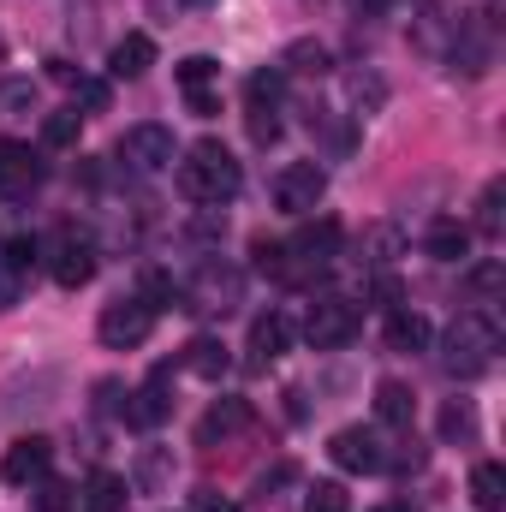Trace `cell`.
Segmentation results:
<instances>
[{
	"label": "cell",
	"mask_w": 506,
	"mask_h": 512,
	"mask_svg": "<svg viewBox=\"0 0 506 512\" xmlns=\"http://www.w3.org/2000/svg\"><path fill=\"white\" fill-rule=\"evenodd\" d=\"M239 185H245V173H239V161H233L215 137H203V143L185 149V161H179V197H185V203L221 209V203L239 197Z\"/></svg>",
	"instance_id": "1"
},
{
	"label": "cell",
	"mask_w": 506,
	"mask_h": 512,
	"mask_svg": "<svg viewBox=\"0 0 506 512\" xmlns=\"http://www.w3.org/2000/svg\"><path fill=\"white\" fill-rule=\"evenodd\" d=\"M495 352H501V328H495L489 310H465V316L447 328V340H441V364H447V376H459V382L483 376V370L495 364Z\"/></svg>",
	"instance_id": "2"
},
{
	"label": "cell",
	"mask_w": 506,
	"mask_h": 512,
	"mask_svg": "<svg viewBox=\"0 0 506 512\" xmlns=\"http://www.w3.org/2000/svg\"><path fill=\"white\" fill-rule=\"evenodd\" d=\"M239 298H245V274H239L233 262H221V256H203V262H197V274H191V280H185V292H179V310L227 316V310H239Z\"/></svg>",
	"instance_id": "3"
},
{
	"label": "cell",
	"mask_w": 506,
	"mask_h": 512,
	"mask_svg": "<svg viewBox=\"0 0 506 512\" xmlns=\"http://www.w3.org/2000/svg\"><path fill=\"white\" fill-rule=\"evenodd\" d=\"M358 328H364V310H358L352 298H340V292L316 298L310 316H304V340H310L316 352H340V346H352Z\"/></svg>",
	"instance_id": "4"
},
{
	"label": "cell",
	"mask_w": 506,
	"mask_h": 512,
	"mask_svg": "<svg viewBox=\"0 0 506 512\" xmlns=\"http://www.w3.org/2000/svg\"><path fill=\"white\" fill-rule=\"evenodd\" d=\"M322 197H328V173H322L316 161H292V167L274 173V209H280V215L304 221V215H316Z\"/></svg>",
	"instance_id": "5"
},
{
	"label": "cell",
	"mask_w": 506,
	"mask_h": 512,
	"mask_svg": "<svg viewBox=\"0 0 506 512\" xmlns=\"http://www.w3.org/2000/svg\"><path fill=\"white\" fill-rule=\"evenodd\" d=\"M120 161H126L131 173H161V167H173V161H179L173 126H161V120L131 126L126 137H120Z\"/></svg>",
	"instance_id": "6"
},
{
	"label": "cell",
	"mask_w": 506,
	"mask_h": 512,
	"mask_svg": "<svg viewBox=\"0 0 506 512\" xmlns=\"http://www.w3.org/2000/svg\"><path fill=\"white\" fill-rule=\"evenodd\" d=\"M286 251V280H298V274H322L334 256H340V221H310L292 245H280Z\"/></svg>",
	"instance_id": "7"
},
{
	"label": "cell",
	"mask_w": 506,
	"mask_h": 512,
	"mask_svg": "<svg viewBox=\"0 0 506 512\" xmlns=\"http://www.w3.org/2000/svg\"><path fill=\"white\" fill-rule=\"evenodd\" d=\"M149 328H155V310H149L143 298H120V304H108L102 322H96V334H102L108 352H137V346L149 340Z\"/></svg>",
	"instance_id": "8"
},
{
	"label": "cell",
	"mask_w": 506,
	"mask_h": 512,
	"mask_svg": "<svg viewBox=\"0 0 506 512\" xmlns=\"http://www.w3.org/2000/svg\"><path fill=\"white\" fill-rule=\"evenodd\" d=\"M48 274H54L66 292L90 286V280H96V245H90L84 233L60 227V233H54V245H48Z\"/></svg>",
	"instance_id": "9"
},
{
	"label": "cell",
	"mask_w": 506,
	"mask_h": 512,
	"mask_svg": "<svg viewBox=\"0 0 506 512\" xmlns=\"http://www.w3.org/2000/svg\"><path fill=\"white\" fill-rule=\"evenodd\" d=\"M328 459H334L340 471H352V477H381V471H387V447H381L376 429H340V435L328 441Z\"/></svg>",
	"instance_id": "10"
},
{
	"label": "cell",
	"mask_w": 506,
	"mask_h": 512,
	"mask_svg": "<svg viewBox=\"0 0 506 512\" xmlns=\"http://www.w3.org/2000/svg\"><path fill=\"white\" fill-rule=\"evenodd\" d=\"M167 417H173V364H161L137 393H126V423L131 429H161Z\"/></svg>",
	"instance_id": "11"
},
{
	"label": "cell",
	"mask_w": 506,
	"mask_h": 512,
	"mask_svg": "<svg viewBox=\"0 0 506 512\" xmlns=\"http://www.w3.org/2000/svg\"><path fill=\"white\" fill-rule=\"evenodd\" d=\"M48 459H54V441H48V435H18V441L6 447L0 477H6L12 489H30L36 477H48Z\"/></svg>",
	"instance_id": "12"
},
{
	"label": "cell",
	"mask_w": 506,
	"mask_h": 512,
	"mask_svg": "<svg viewBox=\"0 0 506 512\" xmlns=\"http://www.w3.org/2000/svg\"><path fill=\"white\" fill-rule=\"evenodd\" d=\"M42 185V155L30 143L0 137V197H30Z\"/></svg>",
	"instance_id": "13"
},
{
	"label": "cell",
	"mask_w": 506,
	"mask_h": 512,
	"mask_svg": "<svg viewBox=\"0 0 506 512\" xmlns=\"http://www.w3.org/2000/svg\"><path fill=\"white\" fill-rule=\"evenodd\" d=\"M256 423L251 399H215L209 411H203V423H197V447H227L233 435H245Z\"/></svg>",
	"instance_id": "14"
},
{
	"label": "cell",
	"mask_w": 506,
	"mask_h": 512,
	"mask_svg": "<svg viewBox=\"0 0 506 512\" xmlns=\"http://www.w3.org/2000/svg\"><path fill=\"white\" fill-rule=\"evenodd\" d=\"M286 346H292V316L286 310H262L251 322V364L268 370L274 358H286Z\"/></svg>",
	"instance_id": "15"
},
{
	"label": "cell",
	"mask_w": 506,
	"mask_h": 512,
	"mask_svg": "<svg viewBox=\"0 0 506 512\" xmlns=\"http://www.w3.org/2000/svg\"><path fill=\"white\" fill-rule=\"evenodd\" d=\"M423 251L435 256V262H465V256H471V227L453 221V215H441V221H429Z\"/></svg>",
	"instance_id": "16"
},
{
	"label": "cell",
	"mask_w": 506,
	"mask_h": 512,
	"mask_svg": "<svg viewBox=\"0 0 506 512\" xmlns=\"http://www.w3.org/2000/svg\"><path fill=\"white\" fill-rule=\"evenodd\" d=\"M155 66V42L143 36V30H131V36H120L114 48H108V72L114 78H143Z\"/></svg>",
	"instance_id": "17"
},
{
	"label": "cell",
	"mask_w": 506,
	"mask_h": 512,
	"mask_svg": "<svg viewBox=\"0 0 506 512\" xmlns=\"http://www.w3.org/2000/svg\"><path fill=\"white\" fill-rule=\"evenodd\" d=\"M387 346L393 352H429V316L423 310H387Z\"/></svg>",
	"instance_id": "18"
},
{
	"label": "cell",
	"mask_w": 506,
	"mask_h": 512,
	"mask_svg": "<svg viewBox=\"0 0 506 512\" xmlns=\"http://www.w3.org/2000/svg\"><path fill=\"white\" fill-rule=\"evenodd\" d=\"M191 376H203V382H221L227 370H233V358H227V346L215 340V334H197L191 346H185V358H179Z\"/></svg>",
	"instance_id": "19"
},
{
	"label": "cell",
	"mask_w": 506,
	"mask_h": 512,
	"mask_svg": "<svg viewBox=\"0 0 506 512\" xmlns=\"http://www.w3.org/2000/svg\"><path fill=\"white\" fill-rule=\"evenodd\" d=\"M399 251H405V233H399L393 221H376V227L358 233V262H364V268H387Z\"/></svg>",
	"instance_id": "20"
},
{
	"label": "cell",
	"mask_w": 506,
	"mask_h": 512,
	"mask_svg": "<svg viewBox=\"0 0 506 512\" xmlns=\"http://www.w3.org/2000/svg\"><path fill=\"white\" fill-rule=\"evenodd\" d=\"M376 417L387 423V429H411V417H417L411 387H405V382H381L376 387Z\"/></svg>",
	"instance_id": "21"
},
{
	"label": "cell",
	"mask_w": 506,
	"mask_h": 512,
	"mask_svg": "<svg viewBox=\"0 0 506 512\" xmlns=\"http://www.w3.org/2000/svg\"><path fill=\"white\" fill-rule=\"evenodd\" d=\"M471 501H477V512H501L506 507V471L495 465V459H483V465L471 471Z\"/></svg>",
	"instance_id": "22"
},
{
	"label": "cell",
	"mask_w": 506,
	"mask_h": 512,
	"mask_svg": "<svg viewBox=\"0 0 506 512\" xmlns=\"http://www.w3.org/2000/svg\"><path fill=\"white\" fill-rule=\"evenodd\" d=\"M328 66H334V54H328L322 42H310V36H304V42H292V48H286V60H280V72H298V78H322Z\"/></svg>",
	"instance_id": "23"
},
{
	"label": "cell",
	"mask_w": 506,
	"mask_h": 512,
	"mask_svg": "<svg viewBox=\"0 0 506 512\" xmlns=\"http://www.w3.org/2000/svg\"><path fill=\"white\" fill-rule=\"evenodd\" d=\"M179 292H185V286H179L167 268H143V280H137V298H143L149 310H173V304H179Z\"/></svg>",
	"instance_id": "24"
},
{
	"label": "cell",
	"mask_w": 506,
	"mask_h": 512,
	"mask_svg": "<svg viewBox=\"0 0 506 512\" xmlns=\"http://www.w3.org/2000/svg\"><path fill=\"white\" fill-rule=\"evenodd\" d=\"M126 477L120 471H96L90 477V512H126Z\"/></svg>",
	"instance_id": "25"
},
{
	"label": "cell",
	"mask_w": 506,
	"mask_h": 512,
	"mask_svg": "<svg viewBox=\"0 0 506 512\" xmlns=\"http://www.w3.org/2000/svg\"><path fill=\"white\" fill-rule=\"evenodd\" d=\"M245 96H251V108L274 114V108H280V96H286V72H280V66H268V72H251Z\"/></svg>",
	"instance_id": "26"
},
{
	"label": "cell",
	"mask_w": 506,
	"mask_h": 512,
	"mask_svg": "<svg viewBox=\"0 0 506 512\" xmlns=\"http://www.w3.org/2000/svg\"><path fill=\"white\" fill-rule=\"evenodd\" d=\"M477 435V411L465 399H447L441 405V441H471Z\"/></svg>",
	"instance_id": "27"
},
{
	"label": "cell",
	"mask_w": 506,
	"mask_h": 512,
	"mask_svg": "<svg viewBox=\"0 0 506 512\" xmlns=\"http://www.w3.org/2000/svg\"><path fill=\"white\" fill-rule=\"evenodd\" d=\"M78 507V489L60 483V477H36V512H72Z\"/></svg>",
	"instance_id": "28"
},
{
	"label": "cell",
	"mask_w": 506,
	"mask_h": 512,
	"mask_svg": "<svg viewBox=\"0 0 506 512\" xmlns=\"http://www.w3.org/2000/svg\"><path fill=\"white\" fill-rule=\"evenodd\" d=\"M78 131H84V114H78V108H60V114H48V120H42V137H48L54 149H72V143H78Z\"/></svg>",
	"instance_id": "29"
},
{
	"label": "cell",
	"mask_w": 506,
	"mask_h": 512,
	"mask_svg": "<svg viewBox=\"0 0 506 512\" xmlns=\"http://www.w3.org/2000/svg\"><path fill=\"white\" fill-rule=\"evenodd\" d=\"M304 512H352L346 483H316V489H304Z\"/></svg>",
	"instance_id": "30"
},
{
	"label": "cell",
	"mask_w": 506,
	"mask_h": 512,
	"mask_svg": "<svg viewBox=\"0 0 506 512\" xmlns=\"http://www.w3.org/2000/svg\"><path fill=\"white\" fill-rule=\"evenodd\" d=\"M501 203H506V185L495 179V185L483 191V203H477V233H489V239H501Z\"/></svg>",
	"instance_id": "31"
},
{
	"label": "cell",
	"mask_w": 506,
	"mask_h": 512,
	"mask_svg": "<svg viewBox=\"0 0 506 512\" xmlns=\"http://www.w3.org/2000/svg\"><path fill=\"white\" fill-rule=\"evenodd\" d=\"M72 96H78V108H84V114H108V102H114V90H108L102 78H84V72H78Z\"/></svg>",
	"instance_id": "32"
},
{
	"label": "cell",
	"mask_w": 506,
	"mask_h": 512,
	"mask_svg": "<svg viewBox=\"0 0 506 512\" xmlns=\"http://www.w3.org/2000/svg\"><path fill=\"white\" fill-rule=\"evenodd\" d=\"M24 108H36V84H30V78L0 84V120H12V114H24Z\"/></svg>",
	"instance_id": "33"
},
{
	"label": "cell",
	"mask_w": 506,
	"mask_h": 512,
	"mask_svg": "<svg viewBox=\"0 0 506 512\" xmlns=\"http://www.w3.org/2000/svg\"><path fill=\"white\" fill-rule=\"evenodd\" d=\"M215 72H221V66H215L209 54H191V60H179V84H185V90H203Z\"/></svg>",
	"instance_id": "34"
},
{
	"label": "cell",
	"mask_w": 506,
	"mask_h": 512,
	"mask_svg": "<svg viewBox=\"0 0 506 512\" xmlns=\"http://www.w3.org/2000/svg\"><path fill=\"white\" fill-rule=\"evenodd\" d=\"M24 292H30V274H18L12 262H0V310L24 304Z\"/></svg>",
	"instance_id": "35"
},
{
	"label": "cell",
	"mask_w": 506,
	"mask_h": 512,
	"mask_svg": "<svg viewBox=\"0 0 506 512\" xmlns=\"http://www.w3.org/2000/svg\"><path fill=\"white\" fill-rule=\"evenodd\" d=\"M501 286H506V268H501V262H477V268H471V292H477V298H495Z\"/></svg>",
	"instance_id": "36"
},
{
	"label": "cell",
	"mask_w": 506,
	"mask_h": 512,
	"mask_svg": "<svg viewBox=\"0 0 506 512\" xmlns=\"http://www.w3.org/2000/svg\"><path fill=\"white\" fill-rule=\"evenodd\" d=\"M36 256H42V245H36V239H24V233H18V239H6V256H0V262H12V268H18V274H30V268H36Z\"/></svg>",
	"instance_id": "37"
},
{
	"label": "cell",
	"mask_w": 506,
	"mask_h": 512,
	"mask_svg": "<svg viewBox=\"0 0 506 512\" xmlns=\"http://www.w3.org/2000/svg\"><path fill=\"white\" fill-rule=\"evenodd\" d=\"M352 102H358V114H376L381 108V78H364V72H358V78H352Z\"/></svg>",
	"instance_id": "38"
},
{
	"label": "cell",
	"mask_w": 506,
	"mask_h": 512,
	"mask_svg": "<svg viewBox=\"0 0 506 512\" xmlns=\"http://www.w3.org/2000/svg\"><path fill=\"white\" fill-rule=\"evenodd\" d=\"M161 477H167V459H161V453H143V465H137V489H143V495H155V489H161Z\"/></svg>",
	"instance_id": "39"
},
{
	"label": "cell",
	"mask_w": 506,
	"mask_h": 512,
	"mask_svg": "<svg viewBox=\"0 0 506 512\" xmlns=\"http://www.w3.org/2000/svg\"><path fill=\"white\" fill-rule=\"evenodd\" d=\"M191 512H239V507H233L227 495H215V489H197V495H191Z\"/></svg>",
	"instance_id": "40"
},
{
	"label": "cell",
	"mask_w": 506,
	"mask_h": 512,
	"mask_svg": "<svg viewBox=\"0 0 506 512\" xmlns=\"http://www.w3.org/2000/svg\"><path fill=\"white\" fill-rule=\"evenodd\" d=\"M215 108H221V102H215V96H209V90H191V114H203V120H209V114H215Z\"/></svg>",
	"instance_id": "41"
},
{
	"label": "cell",
	"mask_w": 506,
	"mask_h": 512,
	"mask_svg": "<svg viewBox=\"0 0 506 512\" xmlns=\"http://www.w3.org/2000/svg\"><path fill=\"white\" fill-rule=\"evenodd\" d=\"M381 512H411V501H393V507H381Z\"/></svg>",
	"instance_id": "42"
},
{
	"label": "cell",
	"mask_w": 506,
	"mask_h": 512,
	"mask_svg": "<svg viewBox=\"0 0 506 512\" xmlns=\"http://www.w3.org/2000/svg\"><path fill=\"white\" fill-rule=\"evenodd\" d=\"M185 6H209V0H185Z\"/></svg>",
	"instance_id": "43"
},
{
	"label": "cell",
	"mask_w": 506,
	"mask_h": 512,
	"mask_svg": "<svg viewBox=\"0 0 506 512\" xmlns=\"http://www.w3.org/2000/svg\"><path fill=\"white\" fill-rule=\"evenodd\" d=\"M0 54H6V42H0Z\"/></svg>",
	"instance_id": "44"
}]
</instances>
